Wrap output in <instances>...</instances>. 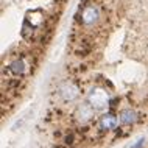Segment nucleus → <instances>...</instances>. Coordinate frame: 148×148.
<instances>
[{
	"mask_svg": "<svg viewBox=\"0 0 148 148\" xmlns=\"http://www.w3.org/2000/svg\"><path fill=\"white\" fill-rule=\"evenodd\" d=\"M58 94L64 101H73L79 95V87L72 81H64L58 89Z\"/></svg>",
	"mask_w": 148,
	"mask_h": 148,
	"instance_id": "20e7f679",
	"label": "nucleus"
},
{
	"mask_svg": "<svg viewBox=\"0 0 148 148\" xmlns=\"http://www.w3.org/2000/svg\"><path fill=\"white\" fill-rule=\"evenodd\" d=\"M100 21V10L97 5H87L79 13V22L84 27H94Z\"/></svg>",
	"mask_w": 148,
	"mask_h": 148,
	"instance_id": "f03ea898",
	"label": "nucleus"
},
{
	"mask_svg": "<svg viewBox=\"0 0 148 148\" xmlns=\"http://www.w3.org/2000/svg\"><path fill=\"white\" fill-rule=\"evenodd\" d=\"M92 115H94V108H92L89 103L81 105L77 111V119L79 122H87V120L92 119Z\"/></svg>",
	"mask_w": 148,
	"mask_h": 148,
	"instance_id": "0eeeda50",
	"label": "nucleus"
},
{
	"mask_svg": "<svg viewBox=\"0 0 148 148\" xmlns=\"http://www.w3.org/2000/svg\"><path fill=\"white\" fill-rule=\"evenodd\" d=\"M87 103L94 109H105L109 105V95L103 87H94L87 94Z\"/></svg>",
	"mask_w": 148,
	"mask_h": 148,
	"instance_id": "f257e3e1",
	"label": "nucleus"
},
{
	"mask_svg": "<svg viewBox=\"0 0 148 148\" xmlns=\"http://www.w3.org/2000/svg\"><path fill=\"white\" fill-rule=\"evenodd\" d=\"M120 123V120L117 115H114L112 112H106L100 117V128L103 131H111V130H115L117 125Z\"/></svg>",
	"mask_w": 148,
	"mask_h": 148,
	"instance_id": "39448f33",
	"label": "nucleus"
},
{
	"mask_svg": "<svg viewBox=\"0 0 148 148\" xmlns=\"http://www.w3.org/2000/svg\"><path fill=\"white\" fill-rule=\"evenodd\" d=\"M119 120H120V123H122V125L130 126V125H134V123L139 120V114L136 112L134 109L128 108V109H123L122 112H120V115H119Z\"/></svg>",
	"mask_w": 148,
	"mask_h": 148,
	"instance_id": "423d86ee",
	"label": "nucleus"
},
{
	"mask_svg": "<svg viewBox=\"0 0 148 148\" xmlns=\"http://www.w3.org/2000/svg\"><path fill=\"white\" fill-rule=\"evenodd\" d=\"M143 143H145V137H140L139 140H136V143L131 148H142L143 147Z\"/></svg>",
	"mask_w": 148,
	"mask_h": 148,
	"instance_id": "6e6552de",
	"label": "nucleus"
},
{
	"mask_svg": "<svg viewBox=\"0 0 148 148\" xmlns=\"http://www.w3.org/2000/svg\"><path fill=\"white\" fill-rule=\"evenodd\" d=\"M28 69H30V64L25 58H16L13 59L6 67V72L14 78H19V77H23V75L28 73Z\"/></svg>",
	"mask_w": 148,
	"mask_h": 148,
	"instance_id": "7ed1b4c3",
	"label": "nucleus"
}]
</instances>
